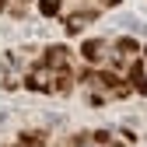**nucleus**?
<instances>
[{
  "mask_svg": "<svg viewBox=\"0 0 147 147\" xmlns=\"http://www.w3.org/2000/svg\"><path fill=\"white\" fill-rule=\"evenodd\" d=\"M84 84L91 88V105H102L105 98H126L130 84L119 81L112 70H84Z\"/></svg>",
  "mask_w": 147,
  "mask_h": 147,
  "instance_id": "obj_1",
  "label": "nucleus"
},
{
  "mask_svg": "<svg viewBox=\"0 0 147 147\" xmlns=\"http://www.w3.org/2000/svg\"><path fill=\"white\" fill-rule=\"evenodd\" d=\"M25 84L32 88V91H53V95H67V91L74 88V70H53V67H46V63H39L28 77H25Z\"/></svg>",
  "mask_w": 147,
  "mask_h": 147,
  "instance_id": "obj_2",
  "label": "nucleus"
},
{
  "mask_svg": "<svg viewBox=\"0 0 147 147\" xmlns=\"http://www.w3.org/2000/svg\"><path fill=\"white\" fill-rule=\"evenodd\" d=\"M137 39H119L116 46H112V60L119 63V67H130L133 63V56H137Z\"/></svg>",
  "mask_w": 147,
  "mask_h": 147,
  "instance_id": "obj_3",
  "label": "nucleus"
},
{
  "mask_svg": "<svg viewBox=\"0 0 147 147\" xmlns=\"http://www.w3.org/2000/svg\"><path fill=\"white\" fill-rule=\"evenodd\" d=\"M81 53H84V60H91V63H98V60H105V53H109V46H105L102 39H88V42L81 46Z\"/></svg>",
  "mask_w": 147,
  "mask_h": 147,
  "instance_id": "obj_4",
  "label": "nucleus"
},
{
  "mask_svg": "<svg viewBox=\"0 0 147 147\" xmlns=\"http://www.w3.org/2000/svg\"><path fill=\"white\" fill-rule=\"evenodd\" d=\"M95 14H98V11H77V14H70L63 25H67V32L74 35V32H81V28H84L88 21H95Z\"/></svg>",
  "mask_w": 147,
  "mask_h": 147,
  "instance_id": "obj_5",
  "label": "nucleus"
},
{
  "mask_svg": "<svg viewBox=\"0 0 147 147\" xmlns=\"http://www.w3.org/2000/svg\"><path fill=\"white\" fill-rule=\"evenodd\" d=\"M130 84L140 91V95H147V74H144L140 63H130Z\"/></svg>",
  "mask_w": 147,
  "mask_h": 147,
  "instance_id": "obj_6",
  "label": "nucleus"
},
{
  "mask_svg": "<svg viewBox=\"0 0 147 147\" xmlns=\"http://www.w3.org/2000/svg\"><path fill=\"white\" fill-rule=\"evenodd\" d=\"M25 7H28V0H0L4 14H25Z\"/></svg>",
  "mask_w": 147,
  "mask_h": 147,
  "instance_id": "obj_7",
  "label": "nucleus"
},
{
  "mask_svg": "<svg viewBox=\"0 0 147 147\" xmlns=\"http://www.w3.org/2000/svg\"><path fill=\"white\" fill-rule=\"evenodd\" d=\"M14 147H46V140H42L39 133H25V137H21V140H18Z\"/></svg>",
  "mask_w": 147,
  "mask_h": 147,
  "instance_id": "obj_8",
  "label": "nucleus"
},
{
  "mask_svg": "<svg viewBox=\"0 0 147 147\" xmlns=\"http://www.w3.org/2000/svg\"><path fill=\"white\" fill-rule=\"evenodd\" d=\"M56 7H60V0H39V11H42L46 18H53V14H56Z\"/></svg>",
  "mask_w": 147,
  "mask_h": 147,
  "instance_id": "obj_9",
  "label": "nucleus"
},
{
  "mask_svg": "<svg viewBox=\"0 0 147 147\" xmlns=\"http://www.w3.org/2000/svg\"><path fill=\"white\" fill-rule=\"evenodd\" d=\"M102 4H105V7H112V4H119V0H102Z\"/></svg>",
  "mask_w": 147,
  "mask_h": 147,
  "instance_id": "obj_10",
  "label": "nucleus"
},
{
  "mask_svg": "<svg viewBox=\"0 0 147 147\" xmlns=\"http://www.w3.org/2000/svg\"><path fill=\"white\" fill-rule=\"evenodd\" d=\"M144 56H147V46H144Z\"/></svg>",
  "mask_w": 147,
  "mask_h": 147,
  "instance_id": "obj_11",
  "label": "nucleus"
}]
</instances>
